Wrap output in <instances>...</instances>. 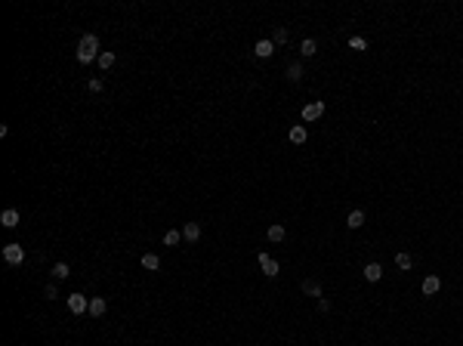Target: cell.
Wrapping results in <instances>:
<instances>
[{"instance_id":"26","label":"cell","mask_w":463,"mask_h":346,"mask_svg":"<svg viewBox=\"0 0 463 346\" xmlns=\"http://www.w3.org/2000/svg\"><path fill=\"white\" fill-rule=\"evenodd\" d=\"M87 87H90V93H102V80H99V77H93Z\"/></svg>"},{"instance_id":"15","label":"cell","mask_w":463,"mask_h":346,"mask_svg":"<svg viewBox=\"0 0 463 346\" xmlns=\"http://www.w3.org/2000/svg\"><path fill=\"white\" fill-rule=\"evenodd\" d=\"M346 226L349 229H362L364 226V210H352L349 216H346Z\"/></svg>"},{"instance_id":"11","label":"cell","mask_w":463,"mask_h":346,"mask_svg":"<svg viewBox=\"0 0 463 346\" xmlns=\"http://www.w3.org/2000/svg\"><path fill=\"white\" fill-rule=\"evenodd\" d=\"M284 235H287V232H284V226H281V223H272L269 229H265V238L275 241V244H278V241H284Z\"/></svg>"},{"instance_id":"19","label":"cell","mask_w":463,"mask_h":346,"mask_svg":"<svg viewBox=\"0 0 463 346\" xmlns=\"http://www.w3.org/2000/svg\"><path fill=\"white\" fill-rule=\"evenodd\" d=\"M303 294L318 297V300H321V284H318V281H312V278H306V281H303Z\"/></svg>"},{"instance_id":"24","label":"cell","mask_w":463,"mask_h":346,"mask_svg":"<svg viewBox=\"0 0 463 346\" xmlns=\"http://www.w3.org/2000/svg\"><path fill=\"white\" fill-rule=\"evenodd\" d=\"M43 297H46V300H56V297H59V287H56V284H46V287H43Z\"/></svg>"},{"instance_id":"6","label":"cell","mask_w":463,"mask_h":346,"mask_svg":"<svg viewBox=\"0 0 463 346\" xmlns=\"http://www.w3.org/2000/svg\"><path fill=\"white\" fill-rule=\"evenodd\" d=\"M87 312H90L93 318L105 315V312H108V303H105V297H93V300H90V309H87Z\"/></svg>"},{"instance_id":"5","label":"cell","mask_w":463,"mask_h":346,"mask_svg":"<svg viewBox=\"0 0 463 346\" xmlns=\"http://www.w3.org/2000/svg\"><path fill=\"white\" fill-rule=\"evenodd\" d=\"M260 269H263L265 275H269V278H275V275L281 272V266H278V263H275V260H272V257H269V253H265V250L260 253Z\"/></svg>"},{"instance_id":"25","label":"cell","mask_w":463,"mask_h":346,"mask_svg":"<svg viewBox=\"0 0 463 346\" xmlns=\"http://www.w3.org/2000/svg\"><path fill=\"white\" fill-rule=\"evenodd\" d=\"M349 47H352V50H367V40H364V37H352Z\"/></svg>"},{"instance_id":"27","label":"cell","mask_w":463,"mask_h":346,"mask_svg":"<svg viewBox=\"0 0 463 346\" xmlns=\"http://www.w3.org/2000/svg\"><path fill=\"white\" fill-rule=\"evenodd\" d=\"M318 309H321V312H328V309H331V300L321 297V300H318Z\"/></svg>"},{"instance_id":"9","label":"cell","mask_w":463,"mask_h":346,"mask_svg":"<svg viewBox=\"0 0 463 346\" xmlns=\"http://www.w3.org/2000/svg\"><path fill=\"white\" fill-rule=\"evenodd\" d=\"M253 53H257V56H260V59H269V56L275 53V43H272V40H265V37H263V40H257V47H253Z\"/></svg>"},{"instance_id":"13","label":"cell","mask_w":463,"mask_h":346,"mask_svg":"<svg viewBox=\"0 0 463 346\" xmlns=\"http://www.w3.org/2000/svg\"><path fill=\"white\" fill-rule=\"evenodd\" d=\"M306 136H309V133H306L303 124H294V127H291V142H294V145H303Z\"/></svg>"},{"instance_id":"4","label":"cell","mask_w":463,"mask_h":346,"mask_svg":"<svg viewBox=\"0 0 463 346\" xmlns=\"http://www.w3.org/2000/svg\"><path fill=\"white\" fill-rule=\"evenodd\" d=\"M324 114V102H309V105H303V121L312 124V121H318Z\"/></svg>"},{"instance_id":"22","label":"cell","mask_w":463,"mask_h":346,"mask_svg":"<svg viewBox=\"0 0 463 346\" xmlns=\"http://www.w3.org/2000/svg\"><path fill=\"white\" fill-rule=\"evenodd\" d=\"M287 37H291V34H287V28H275L272 43H275V47H281V43H287Z\"/></svg>"},{"instance_id":"2","label":"cell","mask_w":463,"mask_h":346,"mask_svg":"<svg viewBox=\"0 0 463 346\" xmlns=\"http://www.w3.org/2000/svg\"><path fill=\"white\" fill-rule=\"evenodd\" d=\"M3 260L9 263V266H22V263H25V247H19L16 241H13V244H6L3 247Z\"/></svg>"},{"instance_id":"3","label":"cell","mask_w":463,"mask_h":346,"mask_svg":"<svg viewBox=\"0 0 463 346\" xmlns=\"http://www.w3.org/2000/svg\"><path fill=\"white\" fill-rule=\"evenodd\" d=\"M68 309H71V315H84L87 309H90V300L84 294H71V297H68Z\"/></svg>"},{"instance_id":"10","label":"cell","mask_w":463,"mask_h":346,"mask_svg":"<svg viewBox=\"0 0 463 346\" xmlns=\"http://www.w3.org/2000/svg\"><path fill=\"white\" fill-rule=\"evenodd\" d=\"M182 238L195 244V241L201 238V226H198V223H185V226H182Z\"/></svg>"},{"instance_id":"18","label":"cell","mask_w":463,"mask_h":346,"mask_svg":"<svg viewBox=\"0 0 463 346\" xmlns=\"http://www.w3.org/2000/svg\"><path fill=\"white\" fill-rule=\"evenodd\" d=\"M68 275H71V269H68V263H56V266H53V278H56V281H65Z\"/></svg>"},{"instance_id":"8","label":"cell","mask_w":463,"mask_h":346,"mask_svg":"<svg viewBox=\"0 0 463 346\" xmlns=\"http://www.w3.org/2000/svg\"><path fill=\"white\" fill-rule=\"evenodd\" d=\"M0 223H3L6 229H16L19 226V210H16V207H6V210L0 213Z\"/></svg>"},{"instance_id":"12","label":"cell","mask_w":463,"mask_h":346,"mask_svg":"<svg viewBox=\"0 0 463 346\" xmlns=\"http://www.w3.org/2000/svg\"><path fill=\"white\" fill-rule=\"evenodd\" d=\"M364 278L367 281H380L383 278V266H380V263H367L364 266Z\"/></svg>"},{"instance_id":"21","label":"cell","mask_w":463,"mask_h":346,"mask_svg":"<svg viewBox=\"0 0 463 346\" xmlns=\"http://www.w3.org/2000/svg\"><path fill=\"white\" fill-rule=\"evenodd\" d=\"M114 59H118L114 53H99V59H96V62H99V68H105V71H108V68L114 65Z\"/></svg>"},{"instance_id":"7","label":"cell","mask_w":463,"mask_h":346,"mask_svg":"<svg viewBox=\"0 0 463 346\" xmlns=\"http://www.w3.org/2000/svg\"><path fill=\"white\" fill-rule=\"evenodd\" d=\"M438 287H442V278H438V275H426L423 278V297H435Z\"/></svg>"},{"instance_id":"14","label":"cell","mask_w":463,"mask_h":346,"mask_svg":"<svg viewBox=\"0 0 463 346\" xmlns=\"http://www.w3.org/2000/svg\"><path fill=\"white\" fill-rule=\"evenodd\" d=\"M142 269L158 272L161 269V257H158V253H142Z\"/></svg>"},{"instance_id":"16","label":"cell","mask_w":463,"mask_h":346,"mask_svg":"<svg viewBox=\"0 0 463 346\" xmlns=\"http://www.w3.org/2000/svg\"><path fill=\"white\" fill-rule=\"evenodd\" d=\"M396 266H398L401 272H408V269L414 266V257H411V253H404V250H401V253H396Z\"/></svg>"},{"instance_id":"1","label":"cell","mask_w":463,"mask_h":346,"mask_svg":"<svg viewBox=\"0 0 463 346\" xmlns=\"http://www.w3.org/2000/svg\"><path fill=\"white\" fill-rule=\"evenodd\" d=\"M93 59H99V37L96 34H84L77 43V62L80 65H90Z\"/></svg>"},{"instance_id":"23","label":"cell","mask_w":463,"mask_h":346,"mask_svg":"<svg viewBox=\"0 0 463 346\" xmlns=\"http://www.w3.org/2000/svg\"><path fill=\"white\" fill-rule=\"evenodd\" d=\"M299 53H303L306 59H309V56H315V53H318V43H315V40H303V47H299Z\"/></svg>"},{"instance_id":"17","label":"cell","mask_w":463,"mask_h":346,"mask_svg":"<svg viewBox=\"0 0 463 346\" xmlns=\"http://www.w3.org/2000/svg\"><path fill=\"white\" fill-rule=\"evenodd\" d=\"M179 241H182V232H179V229H167V232H164V244H167V247H176Z\"/></svg>"},{"instance_id":"20","label":"cell","mask_w":463,"mask_h":346,"mask_svg":"<svg viewBox=\"0 0 463 346\" xmlns=\"http://www.w3.org/2000/svg\"><path fill=\"white\" fill-rule=\"evenodd\" d=\"M287 77H291V80L303 77V62H291V65H287Z\"/></svg>"}]
</instances>
